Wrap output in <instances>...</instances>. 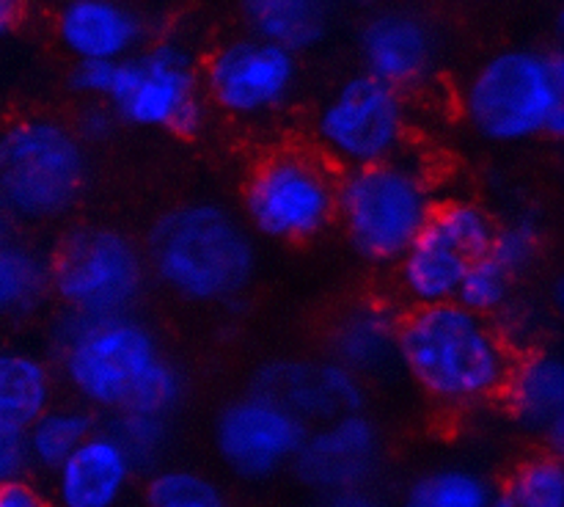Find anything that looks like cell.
Returning a JSON list of instances; mask_svg holds the SVG:
<instances>
[{
  "label": "cell",
  "instance_id": "1",
  "mask_svg": "<svg viewBox=\"0 0 564 507\" xmlns=\"http://www.w3.org/2000/svg\"><path fill=\"white\" fill-rule=\"evenodd\" d=\"M61 378L91 408L171 417L185 395L180 367L147 323L127 314L64 312L55 328Z\"/></svg>",
  "mask_w": 564,
  "mask_h": 507
},
{
  "label": "cell",
  "instance_id": "2",
  "mask_svg": "<svg viewBox=\"0 0 564 507\" xmlns=\"http://www.w3.org/2000/svg\"><path fill=\"white\" fill-rule=\"evenodd\" d=\"M516 358L505 328L460 301L411 306L397 323V362L444 411L499 400Z\"/></svg>",
  "mask_w": 564,
  "mask_h": 507
},
{
  "label": "cell",
  "instance_id": "3",
  "mask_svg": "<svg viewBox=\"0 0 564 507\" xmlns=\"http://www.w3.org/2000/svg\"><path fill=\"white\" fill-rule=\"evenodd\" d=\"M147 265L160 284L198 306L231 301L257 273V242L246 220L218 202L171 207L149 231Z\"/></svg>",
  "mask_w": 564,
  "mask_h": 507
},
{
  "label": "cell",
  "instance_id": "4",
  "mask_svg": "<svg viewBox=\"0 0 564 507\" xmlns=\"http://www.w3.org/2000/svg\"><path fill=\"white\" fill-rule=\"evenodd\" d=\"M463 114L479 138L523 143L564 130V61L556 50L507 47L485 58L463 88Z\"/></svg>",
  "mask_w": 564,
  "mask_h": 507
},
{
  "label": "cell",
  "instance_id": "5",
  "mask_svg": "<svg viewBox=\"0 0 564 507\" xmlns=\"http://www.w3.org/2000/svg\"><path fill=\"white\" fill-rule=\"evenodd\" d=\"M435 207L433 176L408 152L339 176L336 224L352 251L372 265L400 262Z\"/></svg>",
  "mask_w": 564,
  "mask_h": 507
},
{
  "label": "cell",
  "instance_id": "6",
  "mask_svg": "<svg viewBox=\"0 0 564 507\" xmlns=\"http://www.w3.org/2000/svg\"><path fill=\"white\" fill-rule=\"evenodd\" d=\"M88 152L75 127L25 116L0 132V209L22 220H55L86 187Z\"/></svg>",
  "mask_w": 564,
  "mask_h": 507
},
{
  "label": "cell",
  "instance_id": "7",
  "mask_svg": "<svg viewBox=\"0 0 564 507\" xmlns=\"http://www.w3.org/2000/svg\"><path fill=\"white\" fill-rule=\"evenodd\" d=\"M336 193L339 174L317 149H270L246 176L242 220L251 235L303 246L336 224Z\"/></svg>",
  "mask_w": 564,
  "mask_h": 507
},
{
  "label": "cell",
  "instance_id": "8",
  "mask_svg": "<svg viewBox=\"0 0 564 507\" xmlns=\"http://www.w3.org/2000/svg\"><path fill=\"white\" fill-rule=\"evenodd\" d=\"M105 105L124 125L176 136H196L209 119L202 66L176 36L154 39L130 58L116 61Z\"/></svg>",
  "mask_w": 564,
  "mask_h": 507
},
{
  "label": "cell",
  "instance_id": "9",
  "mask_svg": "<svg viewBox=\"0 0 564 507\" xmlns=\"http://www.w3.org/2000/svg\"><path fill=\"white\" fill-rule=\"evenodd\" d=\"M50 290L66 312L127 314L141 298L149 265L130 235L113 226H77L47 259Z\"/></svg>",
  "mask_w": 564,
  "mask_h": 507
},
{
  "label": "cell",
  "instance_id": "10",
  "mask_svg": "<svg viewBox=\"0 0 564 507\" xmlns=\"http://www.w3.org/2000/svg\"><path fill=\"white\" fill-rule=\"evenodd\" d=\"M408 136V94L369 72L339 83L314 119L317 152L345 171L397 158L405 152Z\"/></svg>",
  "mask_w": 564,
  "mask_h": 507
},
{
  "label": "cell",
  "instance_id": "11",
  "mask_svg": "<svg viewBox=\"0 0 564 507\" xmlns=\"http://www.w3.org/2000/svg\"><path fill=\"white\" fill-rule=\"evenodd\" d=\"M499 220L471 198L438 202L416 240L397 262V284L411 306L457 301L468 265L494 246Z\"/></svg>",
  "mask_w": 564,
  "mask_h": 507
},
{
  "label": "cell",
  "instance_id": "12",
  "mask_svg": "<svg viewBox=\"0 0 564 507\" xmlns=\"http://www.w3.org/2000/svg\"><path fill=\"white\" fill-rule=\"evenodd\" d=\"M301 80L295 50L270 39L235 36L220 42L202 64L209 108L240 121L270 119L290 105Z\"/></svg>",
  "mask_w": 564,
  "mask_h": 507
},
{
  "label": "cell",
  "instance_id": "13",
  "mask_svg": "<svg viewBox=\"0 0 564 507\" xmlns=\"http://www.w3.org/2000/svg\"><path fill=\"white\" fill-rule=\"evenodd\" d=\"M308 424L262 391L226 402L215 419V450L231 474L268 479L292 466L306 441Z\"/></svg>",
  "mask_w": 564,
  "mask_h": 507
},
{
  "label": "cell",
  "instance_id": "14",
  "mask_svg": "<svg viewBox=\"0 0 564 507\" xmlns=\"http://www.w3.org/2000/svg\"><path fill=\"white\" fill-rule=\"evenodd\" d=\"M253 391L273 397L306 424L328 422L367 408V378L336 358H281L257 373Z\"/></svg>",
  "mask_w": 564,
  "mask_h": 507
},
{
  "label": "cell",
  "instance_id": "15",
  "mask_svg": "<svg viewBox=\"0 0 564 507\" xmlns=\"http://www.w3.org/2000/svg\"><path fill=\"white\" fill-rule=\"evenodd\" d=\"M383 439L367 413H345L308 430L292 468L308 488L319 494L364 488L380 466Z\"/></svg>",
  "mask_w": 564,
  "mask_h": 507
},
{
  "label": "cell",
  "instance_id": "16",
  "mask_svg": "<svg viewBox=\"0 0 564 507\" xmlns=\"http://www.w3.org/2000/svg\"><path fill=\"white\" fill-rule=\"evenodd\" d=\"M364 72L391 83L400 91L430 80L438 61V36L424 14L413 9H380L364 22L361 36Z\"/></svg>",
  "mask_w": 564,
  "mask_h": 507
},
{
  "label": "cell",
  "instance_id": "17",
  "mask_svg": "<svg viewBox=\"0 0 564 507\" xmlns=\"http://www.w3.org/2000/svg\"><path fill=\"white\" fill-rule=\"evenodd\" d=\"M55 36L75 61H124L149 42V22L127 0H61Z\"/></svg>",
  "mask_w": 564,
  "mask_h": 507
},
{
  "label": "cell",
  "instance_id": "18",
  "mask_svg": "<svg viewBox=\"0 0 564 507\" xmlns=\"http://www.w3.org/2000/svg\"><path fill=\"white\" fill-rule=\"evenodd\" d=\"M135 463L110 430H94L53 468L55 507H119L135 477Z\"/></svg>",
  "mask_w": 564,
  "mask_h": 507
},
{
  "label": "cell",
  "instance_id": "19",
  "mask_svg": "<svg viewBox=\"0 0 564 507\" xmlns=\"http://www.w3.org/2000/svg\"><path fill=\"white\" fill-rule=\"evenodd\" d=\"M512 417L545 439V450L562 452L564 441V367L551 350L518 356L501 395Z\"/></svg>",
  "mask_w": 564,
  "mask_h": 507
},
{
  "label": "cell",
  "instance_id": "20",
  "mask_svg": "<svg viewBox=\"0 0 564 507\" xmlns=\"http://www.w3.org/2000/svg\"><path fill=\"white\" fill-rule=\"evenodd\" d=\"M397 317L383 303H358L334 320L328 356L358 375L383 373L397 362Z\"/></svg>",
  "mask_w": 564,
  "mask_h": 507
},
{
  "label": "cell",
  "instance_id": "21",
  "mask_svg": "<svg viewBox=\"0 0 564 507\" xmlns=\"http://www.w3.org/2000/svg\"><path fill=\"white\" fill-rule=\"evenodd\" d=\"M336 0H240L253 36L290 50H308L323 42Z\"/></svg>",
  "mask_w": 564,
  "mask_h": 507
},
{
  "label": "cell",
  "instance_id": "22",
  "mask_svg": "<svg viewBox=\"0 0 564 507\" xmlns=\"http://www.w3.org/2000/svg\"><path fill=\"white\" fill-rule=\"evenodd\" d=\"M55 400V375L28 350H0V422L28 428Z\"/></svg>",
  "mask_w": 564,
  "mask_h": 507
},
{
  "label": "cell",
  "instance_id": "23",
  "mask_svg": "<svg viewBox=\"0 0 564 507\" xmlns=\"http://www.w3.org/2000/svg\"><path fill=\"white\" fill-rule=\"evenodd\" d=\"M94 433L91 413L83 406H50L25 428L33 466L53 472Z\"/></svg>",
  "mask_w": 564,
  "mask_h": 507
},
{
  "label": "cell",
  "instance_id": "24",
  "mask_svg": "<svg viewBox=\"0 0 564 507\" xmlns=\"http://www.w3.org/2000/svg\"><path fill=\"white\" fill-rule=\"evenodd\" d=\"M496 488L485 474L468 466H441L408 485L402 507H490Z\"/></svg>",
  "mask_w": 564,
  "mask_h": 507
},
{
  "label": "cell",
  "instance_id": "25",
  "mask_svg": "<svg viewBox=\"0 0 564 507\" xmlns=\"http://www.w3.org/2000/svg\"><path fill=\"white\" fill-rule=\"evenodd\" d=\"M47 292V259L31 246L0 237V314L31 312Z\"/></svg>",
  "mask_w": 564,
  "mask_h": 507
},
{
  "label": "cell",
  "instance_id": "26",
  "mask_svg": "<svg viewBox=\"0 0 564 507\" xmlns=\"http://www.w3.org/2000/svg\"><path fill=\"white\" fill-rule=\"evenodd\" d=\"M147 507H235L209 474L187 466H165L149 477Z\"/></svg>",
  "mask_w": 564,
  "mask_h": 507
},
{
  "label": "cell",
  "instance_id": "27",
  "mask_svg": "<svg viewBox=\"0 0 564 507\" xmlns=\"http://www.w3.org/2000/svg\"><path fill=\"white\" fill-rule=\"evenodd\" d=\"M505 499L516 507H564V466L554 450L534 452L512 468Z\"/></svg>",
  "mask_w": 564,
  "mask_h": 507
},
{
  "label": "cell",
  "instance_id": "28",
  "mask_svg": "<svg viewBox=\"0 0 564 507\" xmlns=\"http://www.w3.org/2000/svg\"><path fill=\"white\" fill-rule=\"evenodd\" d=\"M516 287L518 276L488 251L485 257L474 259L468 265L460 290H457V301L471 309V312L496 320L512 306Z\"/></svg>",
  "mask_w": 564,
  "mask_h": 507
},
{
  "label": "cell",
  "instance_id": "29",
  "mask_svg": "<svg viewBox=\"0 0 564 507\" xmlns=\"http://www.w3.org/2000/svg\"><path fill=\"white\" fill-rule=\"evenodd\" d=\"M171 417L147 411H116V422L110 433L116 435L135 468L158 466L171 444Z\"/></svg>",
  "mask_w": 564,
  "mask_h": 507
},
{
  "label": "cell",
  "instance_id": "30",
  "mask_svg": "<svg viewBox=\"0 0 564 507\" xmlns=\"http://www.w3.org/2000/svg\"><path fill=\"white\" fill-rule=\"evenodd\" d=\"M543 242L545 237L538 220L516 218L510 220V224H499L490 254L521 279V276L529 273L532 265L540 259Z\"/></svg>",
  "mask_w": 564,
  "mask_h": 507
},
{
  "label": "cell",
  "instance_id": "31",
  "mask_svg": "<svg viewBox=\"0 0 564 507\" xmlns=\"http://www.w3.org/2000/svg\"><path fill=\"white\" fill-rule=\"evenodd\" d=\"M31 452H28L25 428L0 422V485L25 479L31 468Z\"/></svg>",
  "mask_w": 564,
  "mask_h": 507
},
{
  "label": "cell",
  "instance_id": "32",
  "mask_svg": "<svg viewBox=\"0 0 564 507\" xmlns=\"http://www.w3.org/2000/svg\"><path fill=\"white\" fill-rule=\"evenodd\" d=\"M116 61H75L69 75L72 91L80 94L86 103H105L113 83Z\"/></svg>",
  "mask_w": 564,
  "mask_h": 507
},
{
  "label": "cell",
  "instance_id": "33",
  "mask_svg": "<svg viewBox=\"0 0 564 507\" xmlns=\"http://www.w3.org/2000/svg\"><path fill=\"white\" fill-rule=\"evenodd\" d=\"M116 121L119 119H116V114L105 103H86V108L80 110V116H77V121L72 127L80 136V141L86 143L108 138L113 132Z\"/></svg>",
  "mask_w": 564,
  "mask_h": 507
},
{
  "label": "cell",
  "instance_id": "34",
  "mask_svg": "<svg viewBox=\"0 0 564 507\" xmlns=\"http://www.w3.org/2000/svg\"><path fill=\"white\" fill-rule=\"evenodd\" d=\"M0 507H55L53 499L42 494L36 485L28 479H17V483L0 485Z\"/></svg>",
  "mask_w": 564,
  "mask_h": 507
},
{
  "label": "cell",
  "instance_id": "35",
  "mask_svg": "<svg viewBox=\"0 0 564 507\" xmlns=\"http://www.w3.org/2000/svg\"><path fill=\"white\" fill-rule=\"evenodd\" d=\"M317 507H386V501L364 485V488H345L323 494Z\"/></svg>",
  "mask_w": 564,
  "mask_h": 507
},
{
  "label": "cell",
  "instance_id": "36",
  "mask_svg": "<svg viewBox=\"0 0 564 507\" xmlns=\"http://www.w3.org/2000/svg\"><path fill=\"white\" fill-rule=\"evenodd\" d=\"M25 0H0V39L14 33L25 17Z\"/></svg>",
  "mask_w": 564,
  "mask_h": 507
},
{
  "label": "cell",
  "instance_id": "37",
  "mask_svg": "<svg viewBox=\"0 0 564 507\" xmlns=\"http://www.w3.org/2000/svg\"><path fill=\"white\" fill-rule=\"evenodd\" d=\"M490 507H516V505H510V501H507L505 496H496V501Z\"/></svg>",
  "mask_w": 564,
  "mask_h": 507
},
{
  "label": "cell",
  "instance_id": "38",
  "mask_svg": "<svg viewBox=\"0 0 564 507\" xmlns=\"http://www.w3.org/2000/svg\"><path fill=\"white\" fill-rule=\"evenodd\" d=\"M25 3H31V0H25ZM39 3H50V0H39Z\"/></svg>",
  "mask_w": 564,
  "mask_h": 507
}]
</instances>
